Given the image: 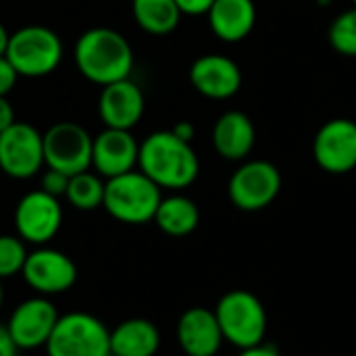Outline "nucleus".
Listing matches in <instances>:
<instances>
[{
    "label": "nucleus",
    "mask_w": 356,
    "mask_h": 356,
    "mask_svg": "<svg viewBox=\"0 0 356 356\" xmlns=\"http://www.w3.org/2000/svg\"><path fill=\"white\" fill-rule=\"evenodd\" d=\"M73 60L88 81L104 88L131 75L134 50L127 38L117 29L92 27L77 38Z\"/></svg>",
    "instance_id": "1"
},
{
    "label": "nucleus",
    "mask_w": 356,
    "mask_h": 356,
    "mask_svg": "<svg viewBox=\"0 0 356 356\" xmlns=\"http://www.w3.org/2000/svg\"><path fill=\"white\" fill-rule=\"evenodd\" d=\"M138 169L161 190H186L200 173V161L190 142L169 131H154L140 144Z\"/></svg>",
    "instance_id": "2"
},
{
    "label": "nucleus",
    "mask_w": 356,
    "mask_h": 356,
    "mask_svg": "<svg viewBox=\"0 0 356 356\" xmlns=\"http://www.w3.org/2000/svg\"><path fill=\"white\" fill-rule=\"evenodd\" d=\"M161 200V188L140 169L104 181L102 209L119 223L144 225L148 221H154Z\"/></svg>",
    "instance_id": "3"
},
{
    "label": "nucleus",
    "mask_w": 356,
    "mask_h": 356,
    "mask_svg": "<svg viewBox=\"0 0 356 356\" xmlns=\"http://www.w3.org/2000/svg\"><path fill=\"white\" fill-rule=\"evenodd\" d=\"M223 340L238 350L263 344L267 334V311L263 302L248 290H232L223 294L215 307Z\"/></svg>",
    "instance_id": "4"
},
{
    "label": "nucleus",
    "mask_w": 356,
    "mask_h": 356,
    "mask_svg": "<svg viewBox=\"0 0 356 356\" xmlns=\"http://www.w3.org/2000/svg\"><path fill=\"white\" fill-rule=\"evenodd\" d=\"M4 56L10 60L19 77H44L60 65L63 42L50 27L25 25L10 33Z\"/></svg>",
    "instance_id": "5"
},
{
    "label": "nucleus",
    "mask_w": 356,
    "mask_h": 356,
    "mask_svg": "<svg viewBox=\"0 0 356 356\" xmlns=\"http://www.w3.org/2000/svg\"><path fill=\"white\" fill-rule=\"evenodd\" d=\"M44 348L48 356H111V330L90 313H67Z\"/></svg>",
    "instance_id": "6"
},
{
    "label": "nucleus",
    "mask_w": 356,
    "mask_h": 356,
    "mask_svg": "<svg viewBox=\"0 0 356 356\" xmlns=\"http://www.w3.org/2000/svg\"><path fill=\"white\" fill-rule=\"evenodd\" d=\"M92 144L94 138L79 123H54L44 134V163L69 177L77 175L92 169Z\"/></svg>",
    "instance_id": "7"
},
{
    "label": "nucleus",
    "mask_w": 356,
    "mask_h": 356,
    "mask_svg": "<svg viewBox=\"0 0 356 356\" xmlns=\"http://www.w3.org/2000/svg\"><path fill=\"white\" fill-rule=\"evenodd\" d=\"M282 190V173L269 161H248L240 165L227 186L229 200L236 209L257 213L267 209Z\"/></svg>",
    "instance_id": "8"
},
{
    "label": "nucleus",
    "mask_w": 356,
    "mask_h": 356,
    "mask_svg": "<svg viewBox=\"0 0 356 356\" xmlns=\"http://www.w3.org/2000/svg\"><path fill=\"white\" fill-rule=\"evenodd\" d=\"M46 167L44 134L33 125L15 121L0 134V171L13 179H29Z\"/></svg>",
    "instance_id": "9"
},
{
    "label": "nucleus",
    "mask_w": 356,
    "mask_h": 356,
    "mask_svg": "<svg viewBox=\"0 0 356 356\" xmlns=\"http://www.w3.org/2000/svg\"><path fill=\"white\" fill-rule=\"evenodd\" d=\"M21 277L38 296L50 298L75 286L77 267L69 254L56 248L38 246L27 254Z\"/></svg>",
    "instance_id": "10"
},
{
    "label": "nucleus",
    "mask_w": 356,
    "mask_h": 356,
    "mask_svg": "<svg viewBox=\"0 0 356 356\" xmlns=\"http://www.w3.org/2000/svg\"><path fill=\"white\" fill-rule=\"evenodd\" d=\"M63 225L60 200L46 194L44 190L27 192L15 207V229L17 236L33 246L48 244Z\"/></svg>",
    "instance_id": "11"
},
{
    "label": "nucleus",
    "mask_w": 356,
    "mask_h": 356,
    "mask_svg": "<svg viewBox=\"0 0 356 356\" xmlns=\"http://www.w3.org/2000/svg\"><path fill=\"white\" fill-rule=\"evenodd\" d=\"M58 317L48 296H31L15 307L6 330L19 350H35L46 346Z\"/></svg>",
    "instance_id": "12"
},
{
    "label": "nucleus",
    "mask_w": 356,
    "mask_h": 356,
    "mask_svg": "<svg viewBox=\"0 0 356 356\" xmlns=\"http://www.w3.org/2000/svg\"><path fill=\"white\" fill-rule=\"evenodd\" d=\"M313 156L315 163L332 175H344L356 169L355 121L338 117L323 123L313 142Z\"/></svg>",
    "instance_id": "13"
},
{
    "label": "nucleus",
    "mask_w": 356,
    "mask_h": 356,
    "mask_svg": "<svg viewBox=\"0 0 356 356\" xmlns=\"http://www.w3.org/2000/svg\"><path fill=\"white\" fill-rule=\"evenodd\" d=\"M140 144L129 129L104 127L92 144V169L104 177H117L138 167Z\"/></svg>",
    "instance_id": "14"
},
{
    "label": "nucleus",
    "mask_w": 356,
    "mask_h": 356,
    "mask_svg": "<svg viewBox=\"0 0 356 356\" xmlns=\"http://www.w3.org/2000/svg\"><path fill=\"white\" fill-rule=\"evenodd\" d=\"M190 83L211 100H225L242 88V71L229 56L204 54L190 67Z\"/></svg>",
    "instance_id": "15"
},
{
    "label": "nucleus",
    "mask_w": 356,
    "mask_h": 356,
    "mask_svg": "<svg viewBox=\"0 0 356 356\" xmlns=\"http://www.w3.org/2000/svg\"><path fill=\"white\" fill-rule=\"evenodd\" d=\"M98 115L104 127L134 129L144 115V94L129 77L102 88L98 98Z\"/></svg>",
    "instance_id": "16"
},
{
    "label": "nucleus",
    "mask_w": 356,
    "mask_h": 356,
    "mask_svg": "<svg viewBox=\"0 0 356 356\" xmlns=\"http://www.w3.org/2000/svg\"><path fill=\"white\" fill-rule=\"evenodd\" d=\"M177 342L188 356H215L221 350L223 332L215 311L192 307L177 321Z\"/></svg>",
    "instance_id": "17"
},
{
    "label": "nucleus",
    "mask_w": 356,
    "mask_h": 356,
    "mask_svg": "<svg viewBox=\"0 0 356 356\" xmlns=\"http://www.w3.org/2000/svg\"><path fill=\"white\" fill-rule=\"evenodd\" d=\"M257 142L252 119L242 111L223 113L213 127V146L219 156L227 161H244Z\"/></svg>",
    "instance_id": "18"
},
{
    "label": "nucleus",
    "mask_w": 356,
    "mask_h": 356,
    "mask_svg": "<svg viewBox=\"0 0 356 356\" xmlns=\"http://www.w3.org/2000/svg\"><path fill=\"white\" fill-rule=\"evenodd\" d=\"M213 33L223 42L244 40L257 25L254 0H215L207 13Z\"/></svg>",
    "instance_id": "19"
},
{
    "label": "nucleus",
    "mask_w": 356,
    "mask_h": 356,
    "mask_svg": "<svg viewBox=\"0 0 356 356\" xmlns=\"http://www.w3.org/2000/svg\"><path fill=\"white\" fill-rule=\"evenodd\" d=\"M161 348L159 327L142 317L125 319L111 330L113 356H154Z\"/></svg>",
    "instance_id": "20"
},
{
    "label": "nucleus",
    "mask_w": 356,
    "mask_h": 356,
    "mask_svg": "<svg viewBox=\"0 0 356 356\" xmlns=\"http://www.w3.org/2000/svg\"><path fill=\"white\" fill-rule=\"evenodd\" d=\"M154 223L163 234L171 238H184V236H190L198 227L200 211L192 198L173 194L161 200L156 215H154Z\"/></svg>",
    "instance_id": "21"
},
{
    "label": "nucleus",
    "mask_w": 356,
    "mask_h": 356,
    "mask_svg": "<svg viewBox=\"0 0 356 356\" xmlns=\"http://www.w3.org/2000/svg\"><path fill=\"white\" fill-rule=\"evenodd\" d=\"M136 23L150 35H169L181 19V8L175 0H131Z\"/></svg>",
    "instance_id": "22"
},
{
    "label": "nucleus",
    "mask_w": 356,
    "mask_h": 356,
    "mask_svg": "<svg viewBox=\"0 0 356 356\" xmlns=\"http://www.w3.org/2000/svg\"><path fill=\"white\" fill-rule=\"evenodd\" d=\"M104 181H106L104 177H100L98 173H92L90 169L77 175H71L65 198L77 211H94L102 207Z\"/></svg>",
    "instance_id": "23"
},
{
    "label": "nucleus",
    "mask_w": 356,
    "mask_h": 356,
    "mask_svg": "<svg viewBox=\"0 0 356 356\" xmlns=\"http://www.w3.org/2000/svg\"><path fill=\"white\" fill-rule=\"evenodd\" d=\"M330 44L338 54L356 56V6L334 19L330 27Z\"/></svg>",
    "instance_id": "24"
},
{
    "label": "nucleus",
    "mask_w": 356,
    "mask_h": 356,
    "mask_svg": "<svg viewBox=\"0 0 356 356\" xmlns=\"http://www.w3.org/2000/svg\"><path fill=\"white\" fill-rule=\"evenodd\" d=\"M29 250L19 236L2 234L0 236V280H8L23 271Z\"/></svg>",
    "instance_id": "25"
},
{
    "label": "nucleus",
    "mask_w": 356,
    "mask_h": 356,
    "mask_svg": "<svg viewBox=\"0 0 356 356\" xmlns=\"http://www.w3.org/2000/svg\"><path fill=\"white\" fill-rule=\"evenodd\" d=\"M67 188H69V175L56 171V169H50L46 167V171L42 173V181H40V190H44L46 194L54 196V198H60L67 194Z\"/></svg>",
    "instance_id": "26"
},
{
    "label": "nucleus",
    "mask_w": 356,
    "mask_h": 356,
    "mask_svg": "<svg viewBox=\"0 0 356 356\" xmlns=\"http://www.w3.org/2000/svg\"><path fill=\"white\" fill-rule=\"evenodd\" d=\"M19 73L6 56H0V96H6L17 86Z\"/></svg>",
    "instance_id": "27"
},
{
    "label": "nucleus",
    "mask_w": 356,
    "mask_h": 356,
    "mask_svg": "<svg viewBox=\"0 0 356 356\" xmlns=\"http://www.w3.org/2000/svg\"><path fill=\"white\" fill-rule=\"evenodd\" d=\"M184 15H207L215 0H175Z\"/></svg>",
    "instance_id": "28"
},
{
    "label": "nucleus",
    "mask_w": 356,
    "mask_h": 356,
    "mask_svg": "<svg viewBox=\"0 0 356 356\" xmlns=\"http://www.w3.org/2000/svg\"><path fill=\"white\" fill-rule=\"evenodd\" d=\"M15 121H17V119H15V108H13V104L8 102L6 96H0V134H2L6 127H10Z\"/></svg>",
    "instance_id": "29"
},
{
    "label": "nucleus",
    "mask_w": 356,
    "mask_h": 356,
    "mask_svg": "<svg viewBox=\"0 0 356 356\" xmlns=\"http://www.w3.org/2000/svg\"><path fill=\"white\" fill-rule=\"evenodd\" d=\"M0 356H19V348L13 342L6 325H0Z\"/></svg>",
    "instance_id": "30"
},
{
    "label": "nucleus",
    "mask_w": 356,
    "mask_h": 356,
    "mask_svg": "<svg viewBox=\"0 0 356 356\" xmlns=\"http://www.w3.org/2000/svg\"><path fill=\"white\" fill-rule=\"evenodd\" d=\"M171 131H173L177 138L186 140V142H192V138H194V125H192L190 121H179V123H175Z\"/></svg>",
    "instance_id": "31"
},
{
    "label": "nucleus",
    "mask_w": 356,
    "mask_h": 356,
    "mask_svg": "<svg viewBox=\"0 0 356 356\" xmlns=\"http://www.w3.org/2000/svg\"><path fill=\"white\" fill-rule=\"evenodd\" d=\"M238 356H282L273 346H265V344H259L254 348H246V350H240Z\"/></svg>",
    "instance_id": "32"
},
{
    "label": "nucleus",
    "mask_w": 356,
    "mask_h": 356,
    "mask_svg": "<svg viewBox=\"0 0 356 356\" xmlns=\"http://www.w3.org/2000/svg\"><path fill=\"white\" fill-rule=\"evenodd\" d=\"M8 38H10V33H8V31H6V27L0 23V56H4V54H6Z\"/></svg>",
    "instance_id": "33"
},
{
    "label": "nucleus",
    "mask_w": 356,
    "mask_h": 356,
    "mask_svg": "<svg viewBox=\"0 0 356 356\" xmlns=\"http://www.w3.org/2000/svg\"><path fill=\"white\" fill-rule=\"evenodd\" d=\"M4 305V288H2V280H0V309Z\"/></svg>",
    "instance_id": "34"
},
{
    "label": "nucleus",
    "mask_w": 356,
    "mask_h": 356,
    "mask_svg": "<svg viewBox=\"0 0 356 356\" xmlns=\"http://www.w3.org/2000/svg\"><path fill=\"white\" fill-rule=\"evenodd\" d=\"M319 2H327V0H319Z\"/></svg>",
    "instance_id": "35"
},
{
    "label": "nucleus",
    "mask_w": 356,
    "mask_h": 356,
    "mask_svg": "<svg viewBox=\"0 0 356 356\" xmlns=\"http://www.w3.org/2000/svg\"><path fill=\"white\" fill-rule=\"evenodd\" d=\"M353 4H355V6H356V0H353Z\"/></svg>",
    "instance_id": "36"
}]
</instances>
